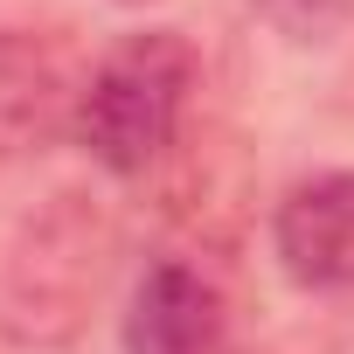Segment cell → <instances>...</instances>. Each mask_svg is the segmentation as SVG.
Returning a JSON list of instances; mask_svg holds the SVG:
<instances>
[{"mask_svg":"<svg viewBox=\"0 0 354 354\" xmlns=\"http://www.w3.org/2000/svg\"><path fill=\"white\" fill-rule=\"evenodd\" d=\"M188 91H195V49H188V35L139 28V35L111 42L91 63V84H84L70 139L104 174L132 181V174H146L174 146V132H181V118H188Z\"/></svg>","mask_w":354,"mask_h":354,"instance_id":"obj_1","label":"cell"},{"mask_svg":"<svg viewBox=\"0 0 354 354\" xmlns=\"http://www.w3.org/2000/svg\"><path fill=\"white\" fill-rule=\"evenodd\" d=\"M91 63L63 28H0V160H28L77 132Z\"/></svg>","mask_w":354,"mask_h":354,"instance_id":"obj_2","label":"cell"},{"mask_svg":"<svg viewBox=\"0 0 354 354\" xmlns=\"http://www.w3.org/2000/svg\"><path fill=\"white\" fill-rule=\"evenodd\" d=\"M230 299L188 257H153L125 306V354H223Z\"/></svg>","mask_w":354,"mask_h":354,"instance_id":"obj_3","label":"cell"},{"mask_svg":"<svg viewBox=\"0 0 354 354\" xmlns=\"http://www.w3.org/2000/svg\"><path fill=\"white\" fill-rule=\"evenodd\" d=\"M271 250L306 292H354V167L299 181L271 216Z\"/></svg>","mask_w":354,"mask_h":354,"instance_id":"obj_4","label":"cell"},{"mask_svg":"<svg viewBox=\"0 0 354 354\" xmlns=\"http://www.w3.org/2000/svg\"><path fill=\"white\" fill-rule=\"evenodd\" d=\"M118 8H146V0H118Z\"/></svg>","mask_w":354,"mask_h":354,"instance_id":"obj_5","label":"cell"}]
</instances>
